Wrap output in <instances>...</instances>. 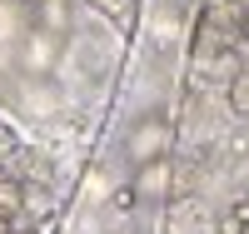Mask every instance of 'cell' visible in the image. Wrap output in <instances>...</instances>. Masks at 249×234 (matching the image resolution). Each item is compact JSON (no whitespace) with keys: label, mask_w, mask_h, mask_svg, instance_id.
Returning a JSON list of instances; mask_svg holds the SVG:
<instances>
[{"label":"cell","mask_w":249,"mask_h":234,"mask_svg":"<svg viewBox=\"0 0 249 234\" xmlns=\"http://www.w3.org/2000/svg\"><path fill=\"white\" fill-rule=\"evenodd\" d=\"M170 144H175V125L164 120V115L140 120V125H135V135H130L135 160H160V155H170Z\"/></svg>","instance_id":"cell-1"},{"label":"cell","mask_w":249,"mask_h":234,"mask_svg":"<svg viewBox=\"0 0 249 234\" xmlns=\"http://www.w3.org/2000/svg\"><path fill=\"white\" fill-rule=\"evenodd\" d=\"M230 110L234 115H249V75H234L230 80Z\"/></svg>","instance_id":"cell-4"},{"label":"cell","mask_w":249,"mask_h":234,"mask_svg":"<svg viewBox=\"0 0 249 234\" xmlns=\"http://www.w3.org/2000/svg\"><path fill=\"white\" fill-rule=\"evenodd\" d=\"M20 234H30V229H20Z\"/></svg>","instance_id":"cell-8"},{"label":"cell","mask_w":249,"mask_h":234,"mask_svg":"<svg viewBox=\"0 0 249 234\" xmlns=\"http://www.w3.org/2000/svg\"><path fill=\"white\" fill-rule=\"evenodd\" d=\"M239 35H244V40H249V15H244V20H239Z\"/></svg>","instance_id":"cell-7"},{"label":"cell","mask_w":249,"mask_h":234,"mask_svg":"<svg viewBox=\"0 0 249 234\" xmlns=\"http://www.w3.org/2000/svg\"><path fill=\"white\" fill-rule=\"evenodd\" d=\"M135 204H140V195H135V184H124V189H115V209H124V215H130Z\"/></svg>","instance_id":"cell-6"},{"label":"cell","mask_w":249,"mask_h":234,"mask_svg":"<svg viewBox=\"0 0 249 234\" xmlns=\"http://www.w3.org/2000/svg\"><path fill=\"white\" fill-rule=\"evenodd\" d=\"M170 180H175L170 155H160V160H140V169H135V195H140V199H160L164 189H170Z\"/></svg>","instance_id":"cell-2"},{"label":"cell","mask_w":249,"mask_h":234,"mask_svg":"<svg viewBox=\"0 0 249 234\" xmlns=\"http://www.w3.org/2000/svg\"><path fill=\"white\" fill-rule=\"evenodd\" d=\"M244 224H249V204H234V209H230V215H224V219H219V234H239Z\"/></svg>","instance_id":"cell-5"},{"label":"cell","mask_w":249,"mask_h":234,"mask_svg":"<svg viewBox=\"0 0 249 234\" xmlns=\"http://www.w3.org/2000/svg\"><path fill=\"white\" fill-rule=\"evenodd\" d=\"M20 204H25V189H20L15 180H0V224L20 219Z\"/></svg>","instance_id":"cell-3"}]
</instances>
